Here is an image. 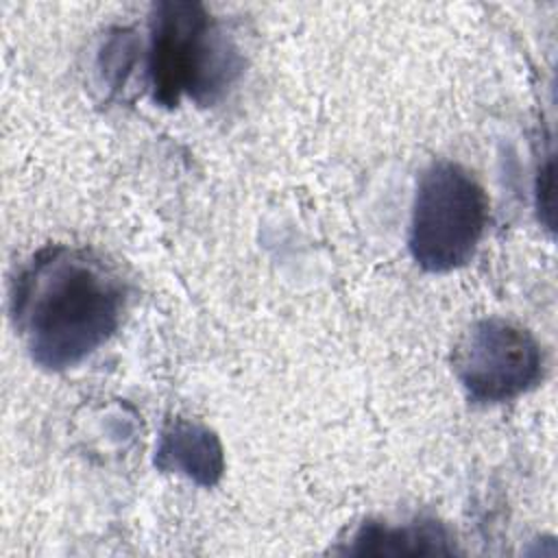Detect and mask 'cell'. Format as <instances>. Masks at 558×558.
<instances>
[{"label": "cell", "instance_id": "obj_1", "mask_svg": "<svg viewBox=\"0 0 558 558\" xmlns=\"http://www.w3.org/2000/svg\"><path fill=\"white\" fill-rule=\"evenodd\" d=\"M124 310L120 272L87 246L44 244L11 281L15 333L31 360L52 373L78 366L109 342Z\"/></svg>", "mask_w": 558, "mask_h": 558}, {"label": "cell", "instance_id": "obj_2", "mask_svg": "<svg viewBox=\"0 0 558 558\" xmlns=\"http://www.w3.org/2000/svg\"><path fill=\"white\" fill-rule=\"evenodd\" d=\"M144 83L153 100L174 109L220 102L244 72V54L222 17L203 2L163 0L148 15Z\"/></svg>", "mask_w": 558, "mask_h": 558}, {"label": "cell", "instance_id": "obj_3", "mask_svg": "<svg viewBox=\"0 0 558 558\" xmlns=\"http://www.w3.org/2000/svg\"><path fill=\"white\" fill-rule=\"evenodd\" d=\"M488 222V196L464 166L432 161L416 181L408 248L425 272H451L477 251Z\"/></svg>", "mask_w": 558, "mask_h": 558}, {"label": "cell", "instance_id": "obj_4", "mask_svg": "<svg viewBox=\"0 0 558 558\" xmlns=\"http://www.w3.org/2000/svg\"><path fill=\"white\" fill-rule=\"evenodd\" d=\"M451 366L471 401L506 403L541 384L543 349L527 327L501 316H486L462 331Z\"/></svg>", "mask_w": 558, "mask_h": 558}, {"label": "cell", "instance_id": "obj_5", "mask_svg": "<svg viewBox=\"0 0 558 558\" xmlns=\"http://www.w3.org/2000/svg\"><path fill=\"white\" fill-rule=\"evenodd\" d=\"M155 466L211 488L225 473V449L214 429L192 418H170L155 445Z\"/></svg>", "mask_w": 558, "mask_h": 558}, {"label": "cell", "instance_id": "obj_6", "mask_svg": "<svg viewBox=\"0 0 558 558\" xmlns=\"http://www.w3.org/2000/svg\"><path fill=\"white\" fill-rule=\"evenodd\" d=\"M342 554L349 556H447L453 554V534L436 519L405 523L364 521L349 536Z\"/></svg>", "mask_w": 558, "mask_h": 558}]
</instances>
